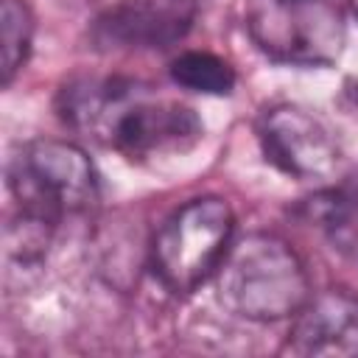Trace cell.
Wrapping results in <instances>:
<instances>
[{
	"label": "cell",
	"mask_w": 358,
	"mask_h": 358,
	"mask_svg": "<svg viewBox=\"0 0 358 358\" xmlns=\"http://www.w3.org/2000/svg\"><path fill=\"white\" fill-rule=\"evenodd\" d=\"M59 115L73 129L131 159L168 148L182 151L201 137V123L190 106L151 98L145 84L123 76L64 84Z\"/></svg>",
	"instance_id": "cell-1"
},
{
	"label": "cell",
	"mask_w": 358,
	"mask_h": 358,
	"mask_svg": "<svg viewBox=\"0 0 358 358\" xmlns=\"http://www.w3.org/2000/svg\"><path fill=\"white\" fill-rule=\"evenodd\" d=\"M308 274L294 249L268 232L238 238L215 268L218 302L252 322L296 316L308 302Z\"/></svg>",
	"instance_id": "cell-2"
},
{
	"label": "cell",
	"mask_w": 358,
	"mask_h": 358,
	"mask_svg": "<svg viewBox=\"0 0 358 358\" xmlns=\"http://www.w3.org/2000/svg\"><path fill=\"white\" fill-rule=\"evenodd\" d=\"M8 187L20 213L59 227L98 207V173L90 157L64 140H31L8 157Z\"/></svg>",
	"instance_id": "cell-3"
},
{
	"label": "cell",
	"mask_w": 358,
	"mask_h": 358,
	"mask_svg": "<svg viewBox=\"0 0 358 358\" xmlns=\"http://www.w3.org/2000/svg\"><path fill=\"white\" fill-rule=\"evenodd\" d=\"M232 210L218 196L182 204L154 235L151 266L171 294H190L221 263L229 249Z\"/></svg>",
	"instance_id": "cell-4"
},
{
	"label": "cell",
	"mask_w": 358,
	"mask_h": 358,
	"mask_svg": "<svg viewBox=\"0 0 358 358\" xmlns=\"http://www.w3.org/2000/svg\"><path fill=\"white\" fill-rule=\"evenodd\" d=\"M255 45L285 64H330L344 45V17L333 0H246Z\"/></svg>",
	"instance_id": "cell-5"
},
{
	"label": "cell",
	"mask_w": 358,
	"mask_h": 358,
	"mask_svg": "<svg viewBox=\"0 0 358 358\" xmlns=\"http://www.w3.org/2000/svg\"><path fill=\"white\" fill-rule=\"evenodd\" d=\"M196 20L193 0H120L90 25L95 50H157L179 42Z\"/></svg>",
	"instance_id": "cell-6"
},
{
	"label": "cell",
	"mask_w": 358,
	"mask_h": 358,
	"mask_svg": "<svg viewBox=\"0 0 358 358\" xmlns=\"http://www.w3.org/2000/svg\"><path fill=\"white\" fill-rule=\"evenodd\" d=\"M257 137L266 159L296 179L330 176L338 162V148L330 129L302 106L282 103L266 109Z\"/></svg>",
	"instance_id": "cell-7"
},
{
	"label": "cell",
	"mask_w": 358,
	"mask_h": 358,
	"mask_svg": "<svg viewBox=\"0 0 358 358\" xmlns=\"http://www.w3.org/2000/svg\"><path fill=\"white\" fill-rule=\"evenodd\" d=\"M288 350L305 358H358V296L324 291L308 299L296 310Z\"/></svg>",
	"instance_id": "cell-8"
},
{
	"label": "cell",
	"mask_w": 358,
	"mask_h": 358,
	"mask_svg": "<svg viewBox=\"0 0 358 358\" xmlns=\"http://www.w3.org/2000/svg\"><path fill=\"white\" fill-rule=\"evenodd\" d=\"M299 213L308 224H316L338 249L358 252V207L344 190H319L302 201Z\"/></svg>",
	"instance_id": "cell-9"
},
{
	"label": "cell",
	"mask_w": 358,
	"mask_h": 358,
	"mask_svg": "<svg viewBox=\"0 0 358 358\" xmlns=\"http://www.w3.org/2000/svg\"><path fill=\"white\" fill-rule=\"evenodd\" d=\"M171 78L190 90L204 95H229L235 87V70L207 50H187L171 62Z\"/></svg>",
	"instance_id": "cell-10"
},
{
	"label": "cell",
	"mask_w": 358,
	"mask_h": 358,
	"mask_svg": "<svg viewBox=\"0 0 358 358\" xmlns=\"http://www.w3.org/2000/svg\"><path fill=\"white\" fill-rule=\"evenodd\" d=\"M34 14L25 0L0 3V50H3V84H11L14 73L31 53Z\"/></svg>",
	"instance_id": "cell-11"
},
{
	"label": "cell",
	"mask_w": 358,
	"mask_h": 358,
	"mask_svg": "<svg viewBox=\"0 0 358 358\" xmlns=\"http://www.w3.org/2000/svg\"><path fill=\"white\" fill-rule=\"evenodd\" d=\"M350 6H352V11L358 14V0H350Z\"/></svg>",
	"instance_id": "cell-12"
}]
</instances>
